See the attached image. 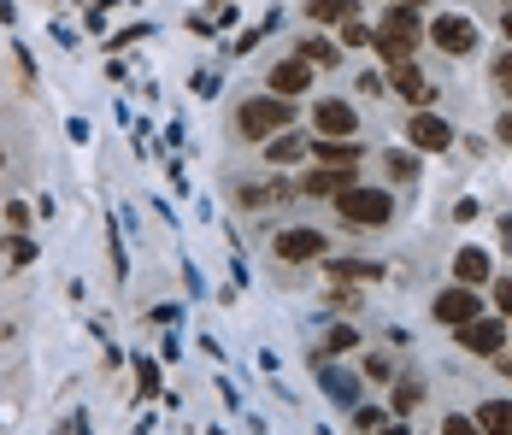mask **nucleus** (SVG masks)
<instances>
[{"label":"nucleus","instance_id":"obj_1","mask_svg":"<svg viewBox=\"0 0 512 435\" xmlns=\"http://www.w3.org/2000/svg\"><path fill=\"white\" fill-rule=\"evenodd\" d=\"M289 118H295V100L259 95V100H248V106L236 112V130H242L248 142H271L277 130H289Z\"/></svg>","mask_w":512,"mask_h":435},{"label":"nucleus","instance_id":"obj_2","mask_svg":"<svg viewBox=\"0 0 512 435\" xmlns=\"http://www.w3.org/2000/svg\"><path fill=\"white\" fill-rule=\"evenodd\" d=\"M336 212H342L348 224L377 230V224H389V218H395V200H389V189H359V183H348V189L336 194Z\"/></svg>","mask_w":512,"mask_h":435},{"label":"nucleus","instance_id":"obj_3","mask_svg":"<svg viewBox=\"0 0 512 435\" xmlns=\"http://www.w3.org/2000/svg\"><path fill=\"white\" fill-rule=\"evenodd\" d=\"M424 36H430L442 53H454V59L477 48V24H471V18H460V12H442V18H430V30H424Z\"/></svg>","mask_w":512,"mask_h":435},{"label":"nucleus","instance_id":"obj_4","mask_svg":"<svg viewBox=\"0 0 512 435\" xmlns=\"http://www.w3.org/2000/svg\"><path fill=\"white\" fill-rule=\"evenodd\" d=\"M407 142H412V153H448V147H454V130H448V124L424 106V112H412Z\"/></svg>","mask_w":512,"mask_h":435},{"label":"nucleus","instance_id":"obj_5","mask_svg":"<svg viewBox=\"0 0 512 435\" xmlns=\"http://www.w3.org/2000/svg\"><path fill=\"white\" fill-rule=\"evenodd\" d=\"M271 247H277V259H289V265H307V259H324V230L295 224V230L271 236Z\"/></svg>","mask_w":512,"mask_h":435},{"label":"nucleus","instance_id":"obj_6","mask_svg":"<svg viewBox=\"0 0 512 435\" xmlns=\"http://www.w3.org/2000/svg\"><path fill=\"white\" fill-rule=\"evenodd\" d=\"M436 318L460 330V324H471V318H483V300H477V289L454 283V289H442V294H436Z\"/></svg>","mask_w":512,"mask_h":435},{"label":"nucleus","instance_id":"obj_7","mask_svg":"<svg viewBox=\"0 0 512 435\" xmlns=\"http://www.w3.org/2000/svg\"><path fill=\"white\" fill-rule=\"evenodd\" d=\"M312 124H318V136H336V142H348L359 124V112L348 106V100H318L312 106Z\"/></svg>","mask_w":512,"mask_h":435},{"label":"nucleus","instance_id":"obj_8","mask_svg":"<svg viewBox=\"0 0 512 435\" xmlns=\"http://www.w3.org/2000/svg\"><path fill=\"white\" fill-rule=\"evenodd\" d=\"M454 336H460L465 353H501V347H507V324H495V318H471V324H460Z\"/></svg>","mask_w":512,"mask_h":435},{"label":"nucleus","instance_id":"obj_9","mask_svg":"<svg viewBox=\"0 0 512 435\" xmlns=\"http://www.w3.org/2000/svg\"><path fill=\"white\" fill-rule=\"evenodd\" d=\"M312 89V65L307 59H301V53H295V59H277V65H271V95H307Z\"/></svg>","mask_w":512,"mask_h":435},{"label":"nucleus","instance_id":"obj_10","mask_svg":"<svg viewBox=\"0 0 512 435\" xmlns=\"http://www.w3.org/2000/svg\"><path fill=\"white\" fill-rule=\"evenodd\" d=\"M348 183H354V171H342V165H318V171H307L301 194H312V200H336Z\"/></svg>","mask_w":512,"mask_h":435},{"label":"nucleus","instance_id":"obj_11","mask_svg":"<svg viewBox=\"0 0 512 435\" xmlns=\"http://www.w3.org/2000/svg\"><path fill=\"white\" fill-rule=\"evenodd\" d=\"M395 95L412 100V112H424V106L436 100V95H430V83H424V71H418L412 59H407V65H395Z\"/></svg>","mask_w":512,"mask_h":435},{"label":"nucleus","instance_id":"obj_12","mask_svg":"<svg viewBox=\"0 0 512 435\" xmlns=\"http://www.w3.org/2000/svg\"><path fill=\"white\" fill-rule=\"evenodd\" d=\"M454 277H460L465 289H483L489 283V253L483 247H460L454 253Z\"/></svg>","mask_w":512,"mask_h":435},{"label":"nucleus","instance_id":"obj_13","mask_svg":"<svg viewBox=\"0 0 512 435\" xmlns=\"http://www.w3.org/2000/svg\"><path fill=\"white\" fill-rule=\"evenodd\" d=\"M471 418H477V430L483 435H512V400H483Z\"/></svg>","mask_w":512,"mask_h":435},{"label":"nucleus","instance_id":"obj_14","mask_svg":"<svg viewBox=\"0 0 512 435\" xmlns=\"http://www.w3.org/2000/svg\"><path fill=\"white\" fill-rule=\"evenodd\" d=\"M312 153H318V165H342V171H354V165H359V147L354 142H336V136H318Z\"/></svg>","mask_w":512,"mask_h":435},{"label":"nucleus","instance_id":"obj_15","mask_svg":"<svg viewBox=\"0 0 512 435\" xmlns=\"http://www.w3.org/2000/svg\"><path fill=\"white\" fill-rule=\"evenodd\" d=\"M307 18L312 24H348V18H359V0H307Z\"/></svg>","mask_w":512,"mask_h":435},{"label":"nucleus","instance_id":"obj_16","mask_svg":"<svg viewBox=\"0 0 512 435\" xmlns=\"http://www.w3.org/2000/svg\"><path fill=\"white\" fill-rule=\"evenodd\" d=\"M307 153H312V142H301V136H289V130L265 142V159H271V165H295V159H307Z\"/></svg>","mask_w":512,"mask_h":435},{"label":"nucleus","instance_id":"obj_17","mask_svg":"<svg viewBox=\"0 0 512 435\" xmlns=\"http://www.w3.org/2000/svg\"><path fill=\"white\" fill-rule=\"evenodd\" d=\"M371 48L383 53L389 65H407V59H412V48H418V42H412V36H389V30H371Z\"/></svg>","mask_w":512,"mask_h":435},{"label":"nucleus","instance_id":"obj_18","mask_svg":"<svg viewBox=\"0 0 512 435\" xmlns=\"http://www.w3.org/2000/svg\"><path fill=\"white\" fill-rule=\"evenodd\" d=\"M377 30H389V36H412V42H418V30H424V24H418V6H389Z\"/></svg>","mask_w":512,"mask_h":435},{"label":"nucleus","instance_id":"obj_19","mask_svg":"<svg viewBox=\"0 0 512 435\" xmlns=\"http://www.w3.org/2000/svg\"><path fill=\"white\" fill-rule=\"evenodd\" d=\"M301 59H307V65H324V71H330V65H342V48H336L330 36H307V42H301Z\"/></svg>","mask_w":512,"mask_h":435},{"label":"nucleus","instance_id":"obj_20","mask_svg":"<svg viewBox=\"0 0 512 435\" xmlns=\"http://www.w3.org/2000/svg\"><path fill=\"white\" fill-rule=\"evenodd\" d=\"M418 406H424V383H418V377H401V383H395V418H412Z\"/></svg>","mask_w":512,"mask_h":435},{"label":"nucleus","instance_id":"obj_21","mask_svg":"<svg viewBox=\"0 0 512 435\" xmlns=\"http://www.w3.org/2000/svg\"><path fill=\"white\" fill-rule=\"evenodd\" d=\"M330 277H336V283H365V277L377 283L383 271H377V265H365V259H336V265H330Z\"/></svg>","mask_w":512,"mask_h":435},{"label":"nucleus","instance_id":"obj_22","mask_svg":"<svg viewBox=\"0 0 512 435\" xmlns=\"http://www.w3.org/2000/svg\"><path fill=\"white\" fill-rule=\"evenodd\" d=\"M383 171H389L395 183H412V177H418V153H389V159H383Z\"/></svg>","mask_w":512,"mask_h":435},{"label":"nucleus","instance_id":"obj_23","mask_svg":"<svg viewBox=\"0 0 512 435\" xmlns=\"http://www.w3.org/2000/svg\"><path fill=\"white\" fill-rule=\"evenodd\" d=\"M383 424H389V412H377V406H365V412H354V430H359V435H377Z\"/></svg>","mask_w":512,"mask_h":435},{"label":"nucleus","instance_id":"obj_24","mask_svg":"<svg viewBox=\"0 0 512 435\" xmlns=\"http://www.w3.org/2000/svg\"><path fill=\"white\" fill-rule=\"evenodd\" d=\"M354 330H348V324H330V336H324V353H348V347H354Z\"/></svg>","mask_w":512,"mask_h":435},{"label":"nucleus","instance_id":"obj_25","mask_svg":"<svg viewBox=\"0 0 512 435\" xmlns=\"http://www.w3.org/2000/svg\"><path fill=\"white\" fill-rule=\"evenodd\" d=\"M342 48H371V30H365L359 18H348V24H342Z\"/></svg>","mask_w":512,"mask_h":435},{"label":"nucleus","instance_id":"obj_26","mask_svg":"<svg viewBox=\"0 0 512 435\" xmlns=\"http://www.w3.org/2000/svg\"><path fill=\"white\" fill-rule=\"evenodd\" d=\"M324 388H330L336 400H354V377H342V371H324Z\"/></svg>","mask_w":512,"mask_h":435},{"label":"nucleus","instance_id":"obj_27","mask_svg":"<svg viewBox=\"0 0 512 435\" xmlns=\"http://www.w3.org/2000/svg\"><path fill=\"white\" fill-rule=\"evenodd\" d=\"M442 435H483V430H477V418H465V412H454V418L442 424Z\"/></svg>","mask_w":512,"mask_h":435},{"label":"nucleus","instance_id":"obj_28","mask_svg":"<svg viewBox=\"0 0 512 435\" xmlns=\"http://www.w3.org/2000/svg\"><path fill=\"white\" fill-rule=\"evenodd\" d=\"M6 253H12V265H30V259H36V242H30V236H18Z\"/></svg>","mask_w":512,"mask_h":435},{"label":"nucleus","instance_id":"obj_29","mask_svg":"<svg viewBox=\"0 0 512 435\" xmlns=\"http://www.w3.org/2000/svg\"><path fill=\"white\" fill-rule=\"evenodd\" d=\"M495 83H501V95H512V53L495 59Z\"/></svg>","mask_w":512,"mask_h":435},{"label":"nucleus","instance_id":"obj_30","mask_svg":"<svg viewBox=\"0 0 512 435\" xmlns=\"http://www.w3.org/2000/svg\"><path fill=\"white\" fill-rule=\"evenodd\" d=\"M365 377H371V383H383V377H389V359H383V353H371V359H365Z\"/></svg>","mask_w":512,"mask_h":435},{"label":"nucleus","instance_id":"obj_31","mask_svg":"<svg viewBox=\"0 0 512 435\" xmlns=\"http://www.w3.org/2000/svg\"><path fill=\"white\" fill-rule=\"evenodd\" d=\"M495 306H501V318L512 324V283H495Z\"/></svg>","mask_w":512,"mask_h":435},{"label":"nucleus","instance_id":"obj_32","mask_svg":"<svg viewBox=\"0 0 512 435\" xmlns=\"http://www.w3.org/2000/svg\"><path fill=\"white\" fill-rule=\"evenodd\" d=\"M136 377H142V394H154V388H159V371H154V365H148V359L136 365Z\"/></svg>","mask_w":512,"mask_h":435},{"label":"nucleus","instance_id":"obj_33","mask_svg":"<svg viewBox=\"0 0 512 435\" xmlns=\"http://www.w3.org/2000/svg\"><path fill=\"white\" fill-rule=\"evenodd\" d=\"M359 95L377 100V95H383V77H377V71H365V77H359Z\"/></svg>","mask_w":512,"mask_h":435},{"label":"nucleus","instance_id":"obj_34","mask_svg":"<svg viewBox=\"0 0 512 435\" xmlns=\"http://www.w3.org/2000/svg\"><path fill=\"white\" fill-rule=\"evenodd\" d=\"M495 136H501V142L512 147V112H501V124H495Z\"/></svg>","mask_w":512,"mask_h":435},{"label":"nucleus","instance_id":"obj_35","mask_svg":"<svg viewBox=\"0 0 512 435\" xmlns=\"http://www.w3.org/2000/svg\"><path fill=\"white\" fill-rule=\"evenodd\" d=\"M377 435H407V424H395V418H389V424H383Z\"/></svg>","mask_w":512,"mask_h":435},{"label":"nucleus","instance_id":"obj_36","mask_svg":"<svg viewBox=\"0 0 512 435\" xmlns=\"http://www.w3.org/2000/svg\"><path fill=\"white\" fill-rule=\"evenodd\" d=\"M495 359H501V371H507V377H512V347H501V353H495Z\"/></svg>","mask_w":512,"mask_h":435},{"label":"nucleus","instance_id":"obj_37","mask_svg":"<svg viewBox=\"0 0 512 435\" xmlns=\"http://www.w3.org/2000/svg\"><path fill=\"white\" fill-rule=\"evenodd\" d=\"M501 30H507V42H512V12H507V18H501Z\"/></svg>","mask_w":512,"mask_h":435},{"label":"nucleus","instance_id":"obj_38","mask_svg":"<svg viewBox=\"0 0 512 435\" xmlns=\"http://www.w3.org/2000/svg\"><path fill=\"white\" fill-rule=\"evenodd\" d=\"M389 6H412V0H389Z\"/></svg>","mask_w":512,"mask_h":435},{"label":"nucleus","instance_id":"obj_39","mask_svg":"<svg viewBox=\"0 0 512 435\" xmlns=\"http://www.w3.org/2000/svg\"><path fill=\"white\" fill-rule=\"evenodd\" d=\"M0 165H6V153H0Z\"/></svg>","mask_w":512,"mask_h":435}]
</instances>
